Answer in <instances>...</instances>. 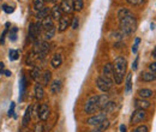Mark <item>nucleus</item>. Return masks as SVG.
<instances>
[{
  "instance_id": "obj_1",
  "label": "nucleus",
  "mask_w": 156,
  "mask_h": 132,
  "mask_svg": "<svg viewBox=\"0 0 156 132\" xmlns=\"http://www.w3.org/2000/svg\"><path fill=\"white\" fill-rule=\"evenodd\" d=\"M119 17V27L120 33L124 36H129L133 34L137 29V19L136 16L129 10V9H121L118 12Z\"/></svg>"
},
{
  "instance_id": "obj_2",
  "label": "nucleus",
  "mask_w": 156,
  "mask_h": 132,
  "mask_svg": "<svg viewBox=\"0 0 156 132\" xmlns=\"http://www.w3.org/2000/svg\"><path fill=\"white\" fill-rule=\"evenodd\" d=\"M113 71H114V83L115 84H121L124 78H125V73L127 70V60L124 57H117L113 61Z\"/></svg>"
},
{
  "instance_id": "obj_3",
  "label": "nucleus",
  "mask_w": 156,
  "mask_h": 132,
  "mask_svg": "<svg viewBox=\"0 0 156 132\" xmlns=\"http://www.w3.org/2000/svg\"><path fill=\"white\" fill-rule=\"evenodd\" d=\"M98 96H96V95L90 96V97L87 100L85 105H84V113L89 114V115L95 113L98 109Z\"/></svg>"
},
{
  "instance_id": "obj_4",
  "label": "nucleus",
  "mask_w": 156,
  "mask_h": 132,
  "mask_svg": "<svg viewBox=\"0 0 156 132\" xmlns=\"http://www.w3.org/2000/svg\"><path fill=\"white\" fill-rule=\"evenodd\" d=\"M41 31H42V25H41V22H40V20L37 23L30 24V27H29V33H28V36L30 38V41H31V42L36 41V40L39 38Z\"/></svg>"
},
{
  "instance_id": "obj_5",
  "label": "nucleus",
  "mask_w": 156,
  "mask_h": 132,
  "mask_svg": "<svg viewBox=\"0 0 156 132\" xmlns=\"http://www.w3.org/2000/svg\"><path fill=\"white\" fill-rule=\"evenodd\" d=\"M145 118H147L145 109H135L132 115H131V118H130V123L132 125H135V124H138V123H142Z\"/></svg>"
},
{
  "instance_id": "obj_6",
  "label": "nucleus",
  "mask_w": 156,
  "mask_h": 132,
  "mask_svg": "<svg viewBox=\"0 0 156 132\" xmlns=\"http://www.w3.org/2000/svg\"><path fill=\"white\" fill-rule=\"evenodd\" d=\"M105 120H107V114L106 113H98L95 114V115H93V116H90L89 119H87V124L88 125H91V126H96L98 124H101V123H103Z\"/></svg>"
},
{
  "instance_id": "obj_7",
  "label": "nucleus",
  "mask_w": 156,
  "mask_h": 132,
  "mask_svg": "<svg viewBox=\"0 0 156 132\" xmlns=\"http://www.w3.org/2000/svg\"><path fill=\"white\" fill-rule=\"evenodd\" d=\"M112 85H113V83H112V82H109V80H107V79H106V78H103L102 76L96 78V87H98L101 91H103V93L109 91V90H111V88H112Z\"/></svg>"
},
{
  "instance_id": "obj_8",
  "label": "nucleus",
  "mask_w": 156,
  "mask_h": 132,
  "mask_svg": "<svg viewBox=\"0 0 156 132\" xmlns=\"http://www.w3.org/2000/svg\"><path fill=\"white\" fill-rule=\"evenodd\" d=\"M102 77L106 78L107 80L114 83V71H113V65L107 62L106 65H103L102 67Z\"/></svg>"
},
{
  "instance_id": "obj_9",
  "label": "nucleus",
  "mask_w": 156,
  "mask_h": 132,
  "mask_svg": "<svg viewBox=\"0 0 156 132\" xmlns=\"http://www.w3.org/2000/svg\"><path fill=\"white\" fill-rule=\"evenodd\" d=\"M49 113H51V109H49L48 105H46V103L40 105L37 108V116L40 118V120L46 121L49 118Z\"/></svg>"
},
{
  "instance_id": "obj_10",
  "label": "nucleus",
  "mask_w": 156,
  "mask_h": 132,
  "mask_svg": "<svg viewBox=\"0 0 156 132\" xmlns=\"http://www.w3.org/2000/svg\"><path fill=\"white\" fill-rule=\"evenodd\" d=\"M49 43L47 42V41H43V42H41V45H40V48H39V53H37V57H39L40 60H43L44 58L48 55V53H49Z\"/></svg>"
},
{
  "instance_id": "obj_11",
  "label": "nucleus",
  "mask_w": 156,
  "mask_h": 132,
  "mask_svg": "<svg viewBox=\"0 0 156 132\" xmlns=\"http://www.w3.org/2000/svg\"><path fill=\"white\" fill-rule=\"evenodd\" d=\"M71 25V18L67 16H62L59 19V25H58V31L59 33H64L69 27Z\"/></svg>"
},
{
  "instance_id": "obj_12",
  "label": "nucleus",
  "mask_w": 156,
  "mask_h": 132,
  "mask_svg": "<svg viewBox=\"0 0 156 132\" xmlns=\"http://www.w3.org/2000/svg\"><path fill=\"white\" fill-rule=\"evenodd\" d=\"M60 7L62 13H71L73 11V0H62Z\"/></svg>"
},
{
  "instance_id": "obj_13",
  "label": "nucleus",
  "mask_w": 156,
  "mask_h": 132,
  "mask_svg": "<svg viewBox=\"0 0 156 132\" xmlns=\"http://www.w3.org/2000/svg\"><path fill=\"white\" fill-rule=\"evenodd\" d=\"M150 102L147 98H136L135 100V107L136 109H147L150 107Z\"/></svg>"
},
{
  "instance_id": "obj_14",
  "label": "nucleus",
  "mask_w": 156,
  "mask_h": 132,
  "mask_svg": "<svg viewBox=\"0 0 156 132\" xmlns=\"http://www.w3.org/2000/svg\"><path fill=\"white\" fill-rule=\"evenodd\" d=\"M51 17L52 19L54 20H59V19L62 17V11H61V7H60V5H54L53 7H52V10H51Z\"/></svg>"
},
{
  "instance_id": "obj_15",
  "label": "nucleus",
  "mask_w": 156,
  "mask_h": 132,
  "mask_svg": "<svg viewBox=\"0 0 156 132\" xmlns=\"http://www.w3.org/2000/svg\"><path fill=\"white\" fill-rule=\"evenodd\" d=\"M51 79H52V72L48 71V70H46L43 73H41V77H40V80H41V82H40V84H41L42 87H46V85L49 84Z\"/></svg>"
},
{
  "instance_id": "obj_16",
  "label": "nucleus",
  "mask_w": 156,
  "mask_h": 132,
  "mask_svg": "<svg viewBox=\"0 0 156 132\" xmlns=\"http://www.w3.org/2000/svg\"><path fill=\"white\" fill-rule=\"evenodd\" d=\"M109 96L107 94H102L98 96V109H105L107 107V105L109 103Z\"/></svg>"
},
{
  "instance_id": "obj_17",
  "label": "nucleus",
  "mask_w": 156,
  "mask_h": 132,
  "mask_svg": "<svg viewBox=\"0 0 156 132\" xmlns=\"http://www.w3.org/2000/svg\"><path fill=\"white\" fill-rule=\"evenodd\" d=\"M41 22V25H42V29L46 31V30H49V29H52V28H54V23H53V19L51 16H47L46 18H43L42 20H40Z\"/></svg>"
},
{
  "instance_id": "obj_18",
  "label": "nucleus",
  "mask_w": 156,
  "mask_h": 132,
  "mask_svg": "<svg viewBox=\"0 0 156 132\" xmlns=\"http://www.w3.org/2000/svg\"><path fill=\"white\" fill-rule=\"evenodd\" d=\"M61 64H62V57H61V54H54L53 58H52V60H51V65H52V67L53 69H59L60 66H61Z\"/></svg>"
},
{
  "instance_id": "obj_19",
  "label": "nucleus",
  "mask_w": 156,
  "mask_h": 132,
  "mask_svg": "<svg viewBox=\"0 0 156 132\" xmlns=\"http://www.w3.org/2000/svg\"><path fill=\"white\" fill-rule=\"evenodd\" d=\"M142 82H154L156 80V75L155 72H151V71H149V72H143L142 75H140V78H139Z\"/></svg>"
},
{
  "instance_id": "obj_20",
  "label": "nucleus",
  "mask_w": 156,
  "mask_h": 132,
  "mask_svg": "<svg viewBox=\"0 0 156 132\" xmlns=\"http://www.w3.org/2000/svg\"><path fill=\"white\" fill-rule=\"evenodd\" d=\"M109 125H111L109 120H105L103 123H101V124L96 125V126H95V127H94L90 132H105L108 127H109Z\"/></svg>"
},
{
  "instance_id": "obj_21",
  "label": "nucleus",
  "mask_w": 156,
  "mask_h": 132,
  "mask_svg": "<svg viewBox=\"0 0 156 132\" xmlns=\"http://www.w3.org/2000/svg\"><path fill=\"white\" fill-rule=\"evenodd\" d=\"M138 95L140 96V98H150L154 96V91L148 88H142L138 90Z\"/></svg>"
},
{
  "instance_id": "obj_22",
  "label": "nucleus",
  "mask_w": 156,
  "mask_h": 132,
  "mask_svg": "<svg viewBox=\"0 0 156 132\" xmlns=\"http://www.w3.org/2000/svg\"><path fill=\"white\" fill-rule=\"evenodd\" d=\"M31 113H33V107L29 106V107L25 109V113L23 115V120H22V124H23L24 126H27V125L29 124V121L31 120Z\"/></svg>"
},
{
  "instance_id": "obj_23",
  "label": "nucleus",
  "mask_w": 156,
  "mask_h": 132,
  "mask_svg": "<svg viewBox=\"0 0 156 132\" xmlns=\"http://www.w3.org/2000/svg\"><path fill=\"white\" fill-rule=\"evenodd\" d=\"M60 89H61V80L60 79H55V80H53L52 82V84H51V87H49V90H51V93L52 94H58L59 91H60Z\"/></svg>"
},
{
  "instance_id": "obj_24",
  "label": "nucleus",
  "mask_w": 156,
  "mask_h": 132,
  "mask_svg": "<svg viewBox=\"0 0 156 132\" xmlns=\"http://www.w3.org/2000/svg\"><path fill=\"white\" fill-rule=\"evenodd\" d=\"M36 59H39L37 53H36L35 51H30V52L28 53V55H27L25 62H27V65H33V64L35 62V60H36Z\"/></svg>"
},
{
  "instance_id": "obj_25",
  "label": "nucleus",
  "mask_w": 156,
  "mask_h": 132,
  "mask_svg": "<svg viewBox=\"0 0 156 132\" xmlns=\"http://www.w3.org/2000/svg\"><path fill=\"white\" fill-rule=\"evenodd\" d=\"M49 12H51V10H49V7H43V9H41L40 11L36 12V18L39 19V20H42L43 18H46L47 16H49Z\"/></svg>"
},
{
  "instance_id": "obj_26",
  "label": "nucleus",
  "mask_w": 156,
  "mask_h": 132,
  "mask_svg": "<svg viewBox=\"0 0 156 132\" xmlns=\"http://www.w3.org/2000/svg\"><path fill=\"white\" fill-rule=\"evenodd\" d=\"M44 96V90H43V87L37 82V84L35 85V97L37 100H42Z\"/></svg>"
},
{
  "instance_id": "obj_27",
  "label": "nucleus",
  "mask_w": 156,
  "mask_h": 132,
  "mask_svg": "<svg viewBox=\"0 0 156 132\" xmlns=\"http://www.w3.org/2000/svg\"><path fill=\"white\" fill-rule=\"evenodd\" d=\"M131 88H132V75L127 73L126 77V82H125V93L130 94L131 93Z\"/></svg>"
},
{
  "instance_id": "obj_28",
  "label": "nucleus",
  "mask_w": 156,
  "mask_h": 132,
  "mask_svg": "<svg viewBox=\"0 0 156 132\" xmlns=\"http://www.w3.org/2000/svg\"><path fill=\"white\" fill-rule=\"evenodd\" d=\"M25 88H27V78H25L24 75H22V77H20V100H23V96H24V93H25Z\"/></svg>"
},
{
  "instance_id": "obj_29",
  "label": "nucleus",
  "mask_w": 156,
  "mask_h": 132,
  "mask_svg": "<svg viewBox=\"0 0 156 132\" xmlns=\"http://www.w3.org/2000/svg\"><path fill=\"white\" fill-rule=\"evenodd\" d=\"M40 77H41V69L39 66H35L31 71V79L35 80V82H39Z\"/></svg>"
},
{
  "instance_id": "obj_30",
  "label": "nucleus",
  "mask_w": 156,
  "mask_h": 132,
  "mask_svg": "<svg viewBox=\"0 0 156 132\" xmlns=\"http://www.w3.org/2000/svg\"><path fill=\"white\" fill-rule=\"evenodd\" d=\"M44 0H33V7H34V10L37 12L40 11L41 9H43L44 7Z\"/></svg>"
},
{
  "instance_id": "obj_31",
  "label": "nucleus",
  "mask_w": 156,
  "mask_h": 132,
  "mask_svg": "<svg viewBox=\"0 0 156 132\" xmlns=\"http://www.w3.org/2000/svg\"><path fill=\"white\" fill-rule=\"evenodd\" d=\"M55 31H57L55 27L52 28V29H49V30H46V31H44V41L52 40V38L54 37V35H55Z\"/></svg>"
},
{
  "instance_id": "obj_32",
  "label": "nucleus",
  "mask_w": 156,
  "mask_h": 132,
  "mask_svg": "<svg viewBox=\"0 0 156 132\" xmlns=\"http://www.w3.org/2000/svg\"><path fill=\"white\" fill-rule=\"evenodd\" d=\"M84 7V0H73V10L76 11H82Z\"/></svg>"
},
{
  "instance_id": "obj_33",
  "label": "nucleus",
  "mask_w": 156,
  "mask_h": 132,
  "mask_svg": "<svg viewBox=\"0 0 156 132\" xmlns=\"http://www.w3.org/2000/svg\"><path fill=\"white\" fill-rule=\"evenodd\" d=\"M9 58H10V60H12V61L17 60V59L20 58V52L16 51V49H10V52H9Z\"/></svg>"
},
{
  "instance_id": "obj_34",
  "label": "nucleus",
  "mask_w": 156,
  "mask_h": 132,
  "mask_svg": "<svg viewBox=\"0 0 156 132\" xmlns=\"http://www.w3.org/2000/svg\"><path fill=\"white\" fill-rule=\"evenodd\" d=\"M149 131V127L147 126V125H139V126H137L135 127L132 132H148Z\"/></svg>"
},
{
  "instance_id": "obj_35",
  "label": "nucleus",
  "mask_w": 156,
  "mask_h": 132,
  "mask_svg": "<svg viewBox=\"0 0 156 132\" xmlns=\"http://www.w3.org/2000/svg\"><path fill=\"white\" fill-rule=\"evenodd\" d=\"M9 28H10V23H6L5 30L2 31V35H1V37H0V43H1V45H4V42H5V37H6V34H7V31H9Z\"/></svg>"
},
{
  "instance_id": "obj_36",
  "label": "nucleus",
  "mask_w": 156,
  "mask_h": 132,
  "mask_svg": "<svg viewBox=\"0 0 156 132\" xmlns=\"http://www.w3.org/2000/svg\"><path fill=\"white\" fill-rule=\"evenodd\" d=\"M130 5H132V6H140V5H143L147 0H126Z\"/></svg>"
},
{
  "instance_id": "obj_37",
  "label": "nucleus",
  "mask_w": 156,
  "mask_h": 132,
  "mask_svg": "<svg viewBox=\"0 0 156 132\" xmlns=\"http://www.w3.org/2000/svg\"><path fill=\"white\" fill-rule=\"evenodd\" d=\"M34 132H44V126L42 123H37L34 126Z\"/></svg>"
},
{
  "instance_id": "obj_38",
  "label": "nucleus",
  "mask_w": 156,
  "mask_h": 132,
  "mask_svg": "<svg viewBox=\"0 0 156 132\" xmlns=\"http://www.w3.org/2000/svg\"><path fill=\"white\" fill-rule=\"evenodd\" d=\"M17 30H18L17 28H13V29H12V31L10 33V35H9V36H10V40H11V41H13V42L17 40Z\"/></svg>"
},
{
  "instance_id": "obj_39",
  "label": "nucleus",
  "mask_w": 156,
  "mask_h": 132,
  "mask_svg": "<svg viewBox=\"0 0 156 132\" xmlns=\"http://www.w3.org/2000/svg\"><path fill=\"white\" fill-rule=\"evenodd\" d=\"M78 25H79V19H78V17H73V19H72V23H71V27H72V29H77Z\"/></svg>"
},
{
  "instance_id": "obj_40",
  "label": "nucleus",
  "mask_w": 156,
  "mask_h": 132,
  "mask_svg": "<svg viewBox=\"0 0 156 132\" xmlns=\"http://www.w3.org/2000/svg\"><path fill=\"white\" fill-rule=\"evenodd\" d=\"M139 42H140V38L137 37L136 41H135V43H133V47H132V52H133V53H137V51H138V46H139Z\"/></svg>"
},
{
  "instance_id": "obj_41",
  "label": "nucleus",
  "mask_w": 156,
  "mask_h": 132,
  "mask_svg": "<svg viewBox=\"0 0 156 132\" xmlns=\"http://www.w3.org/2000/svg\"><path fill=\"white\" fill-rule=\"evenodd\" d=\"M15 115V102H11V107L9 109V116Z\"/></svg>"
},
{
  "instance_id": "obj_42",
  "label": "nucleus",
  "mask_w": 156,
  "mask_h": 132,
  "mask_svg": "<svg viewBox=\"0 0 156 132\" xmlns=\"http://www.w3.org/2000/svg\"><path fill=\"white\" fill-rule=\"evenodd\" d=\"M2 9H4V11H5L6 13H11V12H13V7H11V6L4 5V6H2Z\"/></svg>"
},
{
  "instance_id": "obj_43",
  "label": "nucleus",
  "mask_w": 156,
  "mask_h": 132,
  "mask_svg": "<svg viewBox=\"0 0 156 132\" xmlns=\"http://www.w3.org/2000/svg\"><path fill=\"white\" fill-rule=\"evenodd\" d=\"M149 70H150L151 72H156V61L155 62H151V64L149 65Z\"/></svg>"
},
{
  "instance_id": "obj_44",
  "label": "nucleus",
  "mask_w": 156,
  "mask_h": 132,
  "mask_svg": "<svg viewBox=\"0 0 156 132\" xmlns=\"http://www.w3.org/2000/svg\"><path fill=\"white\" fill-rule=\"evenodd\" d=\"M138 59H139V58L137 57L136 60H135V62H133V65H132V69H133V70H137V66H138Z\"/></svg>"
},
{
  "instance_id": "obj_45",
  "label": "nucleus",
  "mask_w": 156,
  "mask_h": 132,
  "mask_svg": "<svg viewBox=\"0 0 156 132\" xmlns=\"http://www.w3.org/2000/svg\"><path fill=\"white\" fill-rule=\"evenodd\" d=\"M4 75L7 76V77H10V76H11V71H9V70H4Z\"/></svg>"
},
{
  "instance_id": "obj_46",
  "label": "nucleus",
  "mask_w": 156,
  "mask_h": 132,
  "mask_svg": "<svg viewBox=\"0 0 156 132\" xmlns=\"http://www.w3.org/2000/svg\"><path fill=\"white\" fill-rule=\"evenodd\" d=\"M120 132H126V126L125 125H120Z\"/></svg>"
},
{
  "instance_id": "obj_47",
  "label": "nucleus",
  "mask_w": 156,
  "mask_h": 132,
  "mask_svg": "<svg viewBox=\"0 0 156 132\" xmlns=\"http://www.w3.org/2000/svg\"><path fill=\"white\" fill-rule=\"evenodd\" d=\"M151 55H153V58H155V59H156V47L154 48V51L151 52Z\"/></svg>"
},
{
  "instance_id": "obj_48",
  "label": "nucleus",
  "mask_w": 156,
  "mask_h": 132,
  "mask_svg": "<svg viewBox=\"0 0 156 132\" xmlns=\"http://www.w3.org/2000/svg\"><path fill=\"white\" fill-rule=\"evenodd\" d=\"M44 1H46V2H51L52 0H44Z\"/></svg>"
}]
</instances>
